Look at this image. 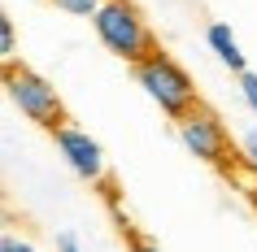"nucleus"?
<instances>
[{
    "mask_svg": "<svg viewBox=\"0 0 257 252\" xmlns=\"http://www.w3.org/2000/svg\"><path fill=\"white\" fill-rule=\"evenodd\" d=\"M240 100L248 105V113L257 118V74H253V70H244V74H240Z\"/></svg>",
    "mask_w": 257,
    "mask_h": 252,
    "instance_id": "obj_9",
    "label": "nucleus"
},
{
    "mask_svg": "<svg viewBox=\"0 0 257 252\" xmlns=\"http://www.w3.org/2000/svg\"><path fill=\"white\" fill-rule=\"evenodd\" d=\"M57 252H83V248H79V239L66 230V235H57Z\"/></svg>",
    "mask_w": 257,
    "mask_h": 252,
    "instance_id": "obj_13",
    "label": "nucleus"
},
{
    "mask_svg": "<svg viewBox=\"0 0 257 252\" xmlns=\"http://www.w3.org/2000/svg\"><path fill=\"white\" fill-rule=\"evenodd\" d=\"M53 144L57 152H61V161L70 165V174H79L83 183H105L109 178V161H105V148L96 144L92 135L83 131V126H74V122H66V126H57L53 131Z\"/></svg>",
    "mask_w": 257,
    "mask_h": 252,
    "instance_id": "obj_5",
    "label": "nucleus"
},
{
    "mask_svg": "<svg viewBox=\"0 0 257 252\" xmlns=\"http://www.w3.org/2000/svg\"><path fill=\"white\" fill-rule=\"evenodd\" d=\"M240 152H244V161H248V165L257 170V126H253V131H244V139H240Z\"/></svg>",
    "mask_w": 257,
    "mask_h": 252,
    "instance_id": "obj_11",
    "label": "nucleus"
},
{
    "mask_svg": "<svg viewBox=\"0 0 257 252\" xmlns=\"http://www.w3.org/2000/svg\"><path fill=\"white\" fill-rule=\"evenodd\" d=\"M175 131H179V139H183V148H188L192 157L231 170V135H227L222 118H218L209 105H196L192 113H183V118L175 122Z\"/></svg>",
    "mask_w": 257,
    "mask_h": 252,
    "instance_id": "obj_4",
    "label": "nucleus"
},
{
    "mask_svg": "<svg viewBox=\"0 0 257 252\" xmlns=\"http://www.w3.org/2000/svg\"><path fill=\"white\" fill-rule=\"evenodd\" d=\"M5 96H9V105H14L22 118H31L35 126H48V131L66 126L61 92H57L44 74H35L31 66H9L5 70Z\"/></svg>",
    "mask_w": 257,
    "mask_h": 252,
    "instance_id": "obj_3",
    "label": "nucleus"
},
{
    "mask_svg": "<svg viewBox=\"0 0 257 252\" xmlns=\"http://www.w3.org/2000/svg\"><path fill=\"white\" fill-rule=\"evenodd\" d=\"M136 83L144 87V96H149L170 122H179L183 113H192V109L201 105V92H196L192 74L179 66L170 53H162V48H157L149 61L136 66Z\"/></svg>",
    "mask_w": 257,
    "mask_h": 252,
    "instance_id": "obj_2",
    "label": "nucleus"
},
{
    "mask_svg": "<svg viewBox=\"0 0 257 252\" xmlns=\"http://www.w3.org/2000/svg\"><path fill=\"white\" fill-rule=\"evenodd\" d=\"M0 252H35V243H31L27 235H18V230H5V239H0Z\"/></svg>",
    "mask_w": 257,
    "mask_h": 252,
    "instance_id": "obj_10",
    "label": "nucleus"
},
{
    "mask_svg": "<svg viewBox=\"0 0 257 252\" xmlns=\"http://www.w3.org/2000/svg\"><path fill=\"white\" fill-rule=\"evenodd\" d=\"M92 31H96V40L105 44V53L126 61L131 70L157 53V40H153L149 22H144V14H140L131 0H105L100 14L92 18Z\"/></svg>",
    "mask_w": 257,
    "mask_h": 252,
    "instance_id": "obj_1",
    "label": "nucleus"
},
{
    "mask_svg": "<svg viewBox=\"0 0 257 252\" xmlns=\"http://www.w3.org/2000/svg\"><path fill=\"white\" fill-rule=\"evenodd\" d=\"M53 5L61 9V14H70V18H96L105 0H53Z\"/></svg>",
    "mask_w": 257,
    "mask_h": 252,
    "instance_id": "obj_8",
    "label": "nucleus"
},
{
    "mask_svg": "<svg viewBox=\"0 0 257 252\" xmlns=\"http://www.w3.org/2000/svg\"><path fill=\"white\" fill-rule=\"evenodd\" d=\"M205 44H209V53L222 61V66L240 79L244 70H248V61H244V48H240V40H235V31L227 27V22H209V31H205Z\"/></svg>",
    "mask_w": 257,
    "mask_h": 252,
    "instance_id": "obj_6",
    "label": "nucleus"
},
{
    "mask_svg": "<svg viewBox=\"0 0 257 252\" xmlns=\"http://www.w3.org/2000/svg\"><path fill=\"white\" fill-rule=\"evenodd\" d=\"M126 252H162V248H157L153 239H144V235H131L126 239Z\"/></svg>",
    "mask_w": 257,
    "mask_h": 252,
    "instance_id": "obj_12",
    "label": "nucleus"
},
{
    "mask_svg": "<svg viewBox=\"0 0 257 252\" xmlns=\"http://www.w3.org/2000/svg\"><path fill=\"white\" fill-rule=\"evenodd\" d=\"M0 61H5V70L18 66V31L9 14H0Z\"/></svg>",
    "mask_w": 257,
    "mask_h": 252,
    "instance_id": "obj_7",
    "label": "nucleus"
}]
</instances>
